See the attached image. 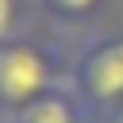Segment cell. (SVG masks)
<instances>
[{"label": "cell", "mask_w": 123, "mask_h": 123, "mask_svg": "<svg viewBox=\"0 0 123 123\" xmlns=\"http://www.w3.org/2000/svg\"><path fill=\"white\" fill-rule=\"evenodd\" d=\"M69 88L92 119L123 104V31L92 35L77 50L69 65Z\"/></svg>", "instance_id": "1"}, {"label": "cell", "mask_w": 123, "mask_h": 123, "mask_svg": "<svg viewBox=\"0 0 123 123\" xmlns=\"http://www.w3.org/2000/svg\"><path fill=\"white\" fill-rule=\"evenodd\" d=\"M62 88L58 81V62L46 46L27 42V38H8L0 42V111L12 119L38 96Z\"/></svg>", "instance_id": "2"}, {"label": "cell", "mask_w": 123, "mask_h": 123, "mask_svg": "<svg viewBox=\"0 0 123 123\" xmlns=\"http://www.w3.org/2000/svg\"><path fill=\"white\" fill-rule=\"evenodd\" d=\"M4 123H88V111H85V104L77 100V92H73L69 85H62V88L38 96L35 104H27L23 111H15V115L4 119Z\"/></svg>", "instance_id": "3"}, {"label": "cell", "mask_w": 123, "mask_h": 123, "mask_svg": "<svg viewBox=\"0 0 123 123\" xmlns=\"http://www.w3.org/2000/svg\"><path fill=\"white\" fill-rule=\"evenodd\" d=\"M46 4V12H54V15H62V19H81V15H88L100 0H42Z\"/></svg>", "instance_id": "4"}, {"label": "cell", "mask_w": 123, "mask_h": 123, "mask_svg": "<svg viewBox=\"0 0 123 123\" xmlns=\"http://www.w3.org/2000/svg\"><path fill=\"white\" fill-rule=\"evenodd\" d=\"M19 27V0H0V42L15 38Z\"/></svg>", "instance_id": "5"}, {"label": "cell", "mask_w": 123, "mask_h": 123, "mask_svg": "<svg viewBox=\"0 0 123 123\" xmlns=\"http://www.w3.org/2000/svg\"><path fill=\"white\" fill-rule=\"evenodd\" d=\"M96 123H123V104H119V108H111L108 115H100Z\"/></svg>", "instance_id": "6"}]
</instances>
